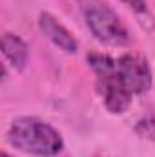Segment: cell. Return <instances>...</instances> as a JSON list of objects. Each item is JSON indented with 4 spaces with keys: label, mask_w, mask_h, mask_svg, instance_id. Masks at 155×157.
Masks as SVG:
<instances>
[{
    "label": "cell",
    "mask_w": 155,
    "mask_h": 157,
    "mask_svg": "<svg viewBox=\"0 0 155 157\" xmlns=\"http://www.w3.org/2000/svg\"><path fill=\"white\" fill-rule=\"evenodd\" d=\"M7 143L15 150L37 157L59 155L64 148L60 132L37 117L15 119L7 130Z\"/></svg>",
    "instance_id": "6da1fadb"
},
{
    "label": "cell",
    "mask_w": 155,
    "mask_h": 157,
    "mask_svg": "<svg viewBox=\"0 0 155 157\" xmlns=\"http://www.w3.org/2000/svg\"><path fill=\"white\" fill-rule=\"evenodd\" d=\"M88 64L97 77V91L106 110L115 115L124 113L130 108L133 95L128 91L117 73V59L106 53H89Z\"/></svg>",
    "instance_id": "7a4b0ae2"
},
{
    "label": "cell",
    "mask_w": 155,
    "mask_h": 157,
    "mask_svg": "<svg viewBox=\"0 0 155 157\" xmlns=\"http://www.w3.org/2000/svg\"><path fill=\"white\" fill-rule=\"evenodd\" d=\"M84 20L91 35L99 42L110 46H124L130 42V33L115 11L102 0H88L84 6Z\"/></svg>",
    "instance_id": "3957f363"
},
{
    "label": "cell",
    "mask_w": 155,
    "mask_h": 157,
    "mask_svg": "<svg viewBox=\"0 0 155 157\" xmlns=\"http://www.w3.org/2000/svg\"><path fill=\"white\" fill-rule=\"evenodd\" d=\"M117 73L131 95H142L152 90L153 73L148 59L139 53H124L117 59Z\"/></svg>",
    "instance_id": "277c9868"
},
{
    "label": "cell",
    "mask_w": 155,
    "mask_h": 157,
    "mask_svg": "<svg viewBox=\"0 0 155 157\" xmlns=\"http://www.w3.org/2000/svg\"><path fill=\"white\" fill-rule=\"evenodd\" d=\"M39 28L46 39H49L59 49L75 55L78 51V40L73 37V33L51 13H40L39 15Z\"/></svg>",
    "instance_id": "5b68a950"
},
{
    "label": "cell",
    "mask_w": 155,
    "mask_h": 157,
    "mask_svg": "<svg viewBox=\"0 0 155 157\" xmlns=\"http://www.w3.org/2000/svg\"><path fill=\"white\" fill-rule=\"evenodd\" d=\"M2 53L7 59V62L18 71H22L26 68L28 59H29L28 44L15 33H4L2 35Z\"/></svg>",
    "instance_id": "8992f818"
},
{
    "label": "cell",
    "mask_w": 155,
    "mask_h": 157,
    "mask_svg": "<svg viewBox=\"0 0 155 157\" xmlns=\"http://www.w3.org/2000/svg\"><path fill=\"white\" fill-rule=\"evenodd\" d=\"M135 132H137L141 137H144V139L155 143V117L141 119V121L135 124Z\"/></svg>",
    "instance_id": "52a82bcc"
},
{
    "label": "cell",
    "mask_w": 155,
    "mask_h": 157,
    "mask_svg": "<svg viewBox=\"0 0 155 157\" xmlns=\"http://www.w3.org/2000/svg\"><path fill=\"white\" fill-rule=\"evenodd\" d=\"M128 7H131L135 13H139V15H142V13H148V4H146V0H122Z\"/></svg>",
    "instance_id": "ba28073f"
},
{
    "label": "cell",
    "mask_w": 155,
    "mask_h": 157,
    "mask_svg": "<svg viewBox=\"0 0 155 157\" xmlns=\"http://www.w3.org/2000/svg\"><path fill=\"white\" fill-rule=\"evenodd\" d=\"M0 157H11V155H9V154H6V152H4V154H2V155H0Z\"/></svg>",
    "instance_id": "9c48e42d"
}]
</instances>
